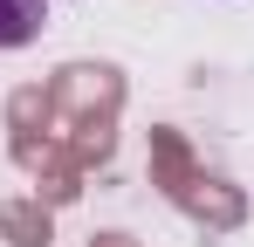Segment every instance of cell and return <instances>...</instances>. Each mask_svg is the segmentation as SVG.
<instances>
[{"instance_id": "cell-1", "label": "cell", "mask_w": 254, "mask_h": 247, "mask_svg": "<svg viewBox=\"0 0 254 247\" xmlns=\"http://www.w3.org/2000/svg\"><path fill=\"white\" fill-rule=\"evenodd\" d=\"M48 21V0H0V48H28Z\"/></svg>"}]
</instances>
